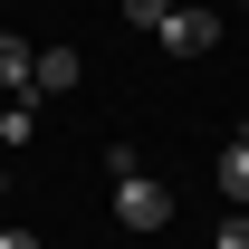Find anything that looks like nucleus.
Segmentation results:
<instances>
[{"instance_id":"nucleus-10","label":"nucleus","mask_w":249,"mask_h":249,"mask_svg":"<svg viewBox=\"0 0 249 249\" xmlns=\"http://www.w3.org/2000/svg\"><path fill=\"white\" fill-rule=\"evenodd\" d=\"M0 192H10V163H0Z\"/></svg>"},{"instance_id":"nucleus-1","label":"nucleus","mask_w":249,"mask_h":249,"mask_svg":"<svg viewBox=\"0 0 249 249\" xmlns=\"http://www.w3.org/2000/svg\"><path fill=\"white\" fill-rule=\"evenodd\" d=\"M115 220L124 230H163V220H173V192H163L154 173H124L115 182Z\"/></svg>"},{"instance_id":"nucleus-5","label":"nucleus","mask_w":249,"mask_h":249,"mask_svg":"<svg viewBox=\"0 0 249 249\" xmlns=\"http://www.w3.org/2000/svg\"><path fill=\"white\" fill-rule=\"evenodd\" d=\"M77 87V48H38V96H67Z\"/></svg>"},{"instance_id":"nucleus-2","label":"nucleus","mask_w":249,"mask_h":249,"mask_svg":"<svg viewBox=\"0 0 249 249\" xmlns=\"http://www.w3.org/2000/svg\"><path fill=\"white\" fill-rule=\"evenodd\" d=\"M163 48H182V58H201V48H220V10H163Z\"/></svg>"},{"instance_id":"nucleus-9","label":"nucleus","mask_w":249,"mask_h":249,"mask_svg":"<svg viewBox=\"0 0 249 249\" xmlns=\"http://www.w3.org/2000/svg\"><path fill=\"white\" fill-rule=\"evenodd\" d=\"M0 249H38V240H29V230H0Z\"/></svg>"},{"instance_id":"nucleus-6","label":"nucleus","mask_w":249,"mask_h":249,"mask_svg":"<svg viewBox=\"0 0 249 249\" xmlns=\"http://www.w3.org/2000/svg\"><path fill=\"white\" fill-rule=\"evenodd\" d=\"M220 201H240V211H249V144L220 154Z\"/></svg>"},{"instance_id":"nucleus-8","label":"nucleus","mask_w":249,"mask_h":249,"mask_svg":"<svg viewBox=\"0 0 249 249\" xmlns=\"http://www.w3.org/2000/svg\"><path fill=\"white\" fill-rule=\"evenodd\" d=\"M220 249H249V211H230V220H220Z\"/></svg>"},{"instance_id":"nucleus-7","label":"nucleus","mask_w":249,"mask_h":249,"mask_svg":"<svg viewBox=\"0 0 249 249\" xmlns=\"http://www.w3.org/2000/svg\"><path fill=\"white\" fill-rule=\"evenodd\" d=\"M163 10H173V0H124V19H134V29H163Z\"/></svg>"},{"instance_id":"nucleus-4","label":"nucleus","mask_w":249,"mask_h":249,"mask_svg":"<svg viewBox=\"0 0 249 249\" xmlns=\"http://www.w3.org/2000/svg\"><path fill=\"white\" fill-rule=\"evenodd\" d=\"M38 134V96H10V106H0V144H10V154H19V144H29Z\"/></svg>"},{"instance_id":"nucleus-3","label":"nucleus","mask_w":249,"mask_h":249,"mask_svg":"<svg viewBox=\"0 0 249 249\" xmlns=\"http://www.w3.org/2000/svg\"><path fill=\"white\" fill-rule=\"evenodd\" d=\"M0 87H10V96H38V48H29V38H0Z\"/></svg>"}]
</instances>
